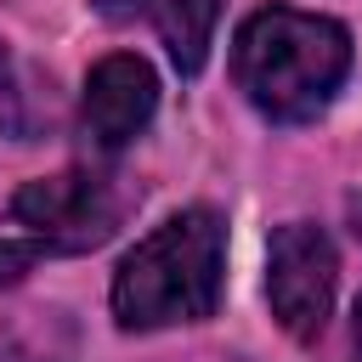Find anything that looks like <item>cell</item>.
Wrapping results in <instances>:
<instances>
[{
  "instance_id": "cell-8",
  "label": "cell",
  "mask_w": 362,
  "mask_h": 362,
  "mask_svg": "<svg viewBox=\"0 0 362 362\" xmlns=\"http://www.w3.org/2000/svg\"><path fill=\"white\" fill-rule=\"evenodd\" d=\"M356 351H362V300H356Z\"/></svg>"
},
{
  "instance_id": "cell-10",
  "label": "cell",
  "mask_w": 362,
  "mask_h": 362,
  "mask_svg": "<svg viewBox=\"0 0 362 362\" xmlns=\"http://www.w3.org/2000/svg\"><path fill=\"white\" fill-rule=\"evenodd\" d=\"M356 232H362V204H356Z\"/></svg>"
},
{
  "instance_id": "cell-7",
  "label": "cell",
  "mask_w": 362,
  "mask_h": 362,
  "mask_svg": "<svg viewBox=\"0 0 362 362\" xmlns=\"http://www.w3.org/2000/svg\"><path fill=\"white\" fill-rule=\"evenodd\" d=\"M40 255H51L40 238H34V243H11V238H6V243H0V288L23 283V277H28V266H34Z\"/></svg>"
},
{
  "instance_id": "cell-5",
  "label": "cell",
  "mask_w": 362,
  "mask_h": 362,
  "mask_svg": "<svg viewBox=\"0 0 362 362\" xmlns=\"http://www.w3.org/2000/svg\"><path fill=\"white\" fill-rule=\"evenodd\" d=\"M153 107H158V79H153V68H147L141 57H124V51H119V57H102V62L90 68L79 119H85V136H90L96 147H124L136 130H147Z\"/></svg>"
},
{
  "instance_id": "cell-3",
  "label": "cell",
  "mask_w": 362,
  "mask_h": 362,
  "mask_svg": "<svg viewBox=\"0 0 362 362\" xmlns=\"http://www.w3.org/2000/svg\"><path fill=\"white\" fill-rule=\"evenodd\" d=\"M124 209H130V187L102 170H57L23 181L11 198V215L45 249H96L119 232Z\"/></svg>"
},
{
  "instance_id": "cell-9",
  "label": "cell",
  "mask_w": 362,
  "mask_h": 362,
  "mask_svg": "<svg viewBox=\"0 0 362 362\" xmlns=\"http://www.w3.org/2000/svg\"><path fill=\"white\" fill-rule=\"evenodd\" d=\"M0 79H6V51H0Z\"/></svg>"
},
{
  "instance_id": "cell-6",
  "label": "cell",
  "mask_w": 362,
  "mask_h": 362,
  "mask_svg": "<svg viewBox=\"0 0 362 362\" xmlns=\"http://www.w3.org/2000/svg\"><path fill=\"white\" fill-rule=\"evenodd\" d=\"M221 6L226 0H96V11L113 17V23H153L181 74L204 68L215 23H221Z\"/></svg>"
},
{
  "instance_id": "cell-4",
  "label": "cell",
  "mask_w": 362,
  "mask_h": 362,
  "mask_svg": "<svg viewBox=\"0 0 362 362\" xmlns=\"http://www.w3.org/2000/svg\"><path fill=\"white\" fill-rule=\"evenodd\" d=\"M334 243L322 226L311 221H288L272 232V255H266V294H272V317L294 334V339H317L328 311H334Z\"/></svg>"
},
{
  "instance_id": "cell-2",
  "label": "cell",
  "mask_w": 362,
  "mask_h": 362,
  "mask_svg": "<svg viewBox=\"0 0 362 362\" xmlns=\"http://www.w3.org/2000/svg\"><path fill=\"white\" fill-rule=\"evenodd\" d=\"M226 221L215 209H181L147 232L113 272V317L124 328L198 322L221 305Z\"/></svg>"
},
{
  "instance_id": "cell-1",
  "label": "cell",
  "mask_w": 362,
  "mask_h": 362,
  "mask_svg": "<svg viewBox=\"0 0 362 362\" xmlns=\"http://www.w3.org/2000/svg\"><path fill=\"white\" fill-rule=\"evenodd\" d=\"M351 68V34L334 17L294 11V6H266L243 17L232 40V74L238 90L283 124H300L322 113Z\"/></svg>"
}]
</instances>
